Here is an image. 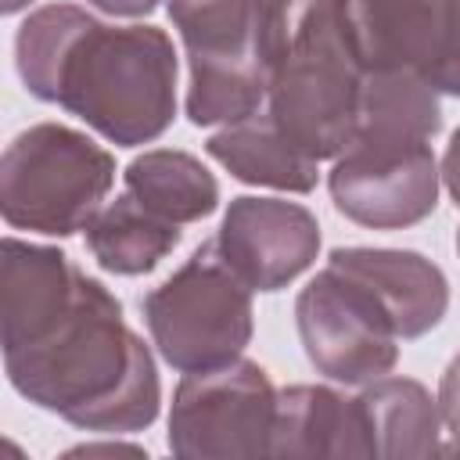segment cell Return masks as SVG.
Segmentation results:
<instances>
[{"instance_id":"obj_1","label":"cell","mask_w":460,"mask_h":460,"mask_svg":"<svg viewBox=\"0 0 460 460\" xmlns=\"http://www.w3.org/2000/svg\"><path fill=\"white\" fill-rule=\"evenodd\" d=\"M0 341L11 388L61 420L129 435L155 424L162 381L122 302L61 248L4 237Z\"/></svg>"},{"instance_id":"obj_2","label":"cell","mask_w":460,"mask_h":460,"mask_svg":"<svg viewBox=\"0 0 460 460\" xmlns=\"http://www.w3.org/2000/svg\"><path fill=\"white\" fill-rule=\"evenodd\" d=\"M36 101L83 119L115 147L158 140L176 119V50L158 25H115L75 4L36 7L14 36Z\"/></svg>"},{"instance_id":"obj_3","label":"cell","mask_w":460,"mask_h":460,"mask_svg":"<svg viewBox=\"0 0 460 460\" xmlns=\"http://www.w3.org/2000/svg\"><path fill=\"white\" fill-rule=\"evenodd\" d=\"M438 129L435 86L410 72H363L356 129L327 172L334 208L370 230L428 219L442 187V165L431 151Z\"/></svg>"},{"instance_id":"obj_4","label":"cell","mask_w":460,"mask_h":460,"mask_svg":"<svg viewBox=\"0 0 460 460\" xmlns=\"http://www.w3.org/2000/svg\"><path fill=\"white\" fill-rule=\"evenodd\" d=\"M259 58L266 111L284 137L323 162L352 129L363 90V58L349 0H262Z\"/></svg>"},{"instance_id":"obj_5","label":"cell","mask_w":460,"mask_h":460,"mask_svg":"<svg viewBox=\"0 0 460 460\" xmlns=\"http://www.w3.org/2000/svg\"><path fill=\"white\" fill-rule=\"evenodd\" d=\"M111 183L108 147L72 126L36 122L4 147L0 212L11 230L72 237L101 212Z\"/></svg>"},{"instance_id":"obj_6","label":"cell","mask_w":460,"mask_h":460,"mask_svg":"<svg viewBox=\"0 0 460 460\" xmlns=\"http://www.w3.org/2000/svg\"><path fill=\"white\" fill-rule=\"evenodd\" d=\"M140 313L151 345L180 374L226 367L252 341V288L226 266L216 241L194 248L172 277L151 288Z\"/></svg>"},{"instance_id":"obj_7","label":"cell","mask_w":460,"mask_h":460,"mask_svg":"<svg viewBox=\"0 0 460 460\" xmlns=\"http://www.w3.org/2000/svg\"><path fill=\"white\" fill-rule=\"evenodd\" d=\"M187 50V119L230 126L266 108L259 58L262 0H165Z\"/></svg>"},{"instance_id":"obj_8","label":"cell","mask_w":460,"mask_h":460,"mask_svg":"<svg viewBox=\"0 0 460 460\" xmlns=\"http://www.w3.org/2000/svg\"><path fill=\"white\" fill-rule=\"evenodd\" d=\"M277 388L252 359L183 374L169 406V449L183 460L270 456Z\"/></svg>"},{"instance_id":"obj_9","label":"cell","mask_w":460,"mask_h":460,"mask_svg":"<svg viewBox=\"0 0 460 460\" xmlns=\"http://www.w3.org/2000/svg\"><path fill=\"white\" fill-rule=\"evenodd\" d=\"M295 327L309 363L338 385L385 377L399 359V334L370 288L323 266L295 298Z\"/></svg>"},{"instance_id":"obj_10","label":"cell","mask_w":460,"mask_h":460,"mask_svg":"<svg viewBox=\"0 0 460 460\" xmlns=\"http://www.w3.org/2000/svg\"><path fill=\"white\" fill-rule=\"evenodd\" d=\"M367 72H410L460 97V0H349Z\"/></svg>"},{"instance_id":"obj_11","label":"cell","mask_w":460,"mask_h":460,"mask_svg":"<svg viewBox=\"0 0 460 460\" xmlns=\"http://www.w3.org/2000/svg\"><path fill=\"white\" fill-rule=\"evenodd\" d=\"M212 241L252 291H280L316 262L320 223L298 201L244 194L230 201Z\"/></svg>"},{"instance_id":"obj_12","label":"cell","mask_w":460,"mask_h":460,"mask_svg":"<svg viewBox=\"0 0 460 460\" xmlns=\"http://www.w3.org/2000/svg\"><path fill=\"white\" fill-rule=\"evenodd\" d=\"M327 266L349 273L363 288L374 291V298L385 305L399 341L424 338L435 331L449 309V280L446 273L424 259L420 252L406 248H334L327 255Z\"/></svg>"},{"instance_id":"obj_13","label":"cell","mask_w":460,"mask_h":460,"mask_svg":"<svg viewBox=\"0 0 460 460\" xmlns=\"http://www.w3.org/2000/svg\"><path fill=\"white\" fill-rule=\"evenodd\" d=\"M270 456H374L359 395L327 385L277 392Z\"/></svg>"},{"instance_id":"obj_14","label":"cell","mask_w":460,"mask_h":460,"mask_svg":"<svg viewBox=\"0 0 460 460\" xmlns=\"http://www.w3.org/2000/svg\"><path fill=\"white\" fill-rule=\"evenodd\" d=\"M208 158H216L234 180L252 183V187H273L288 194H309L320 180L316 158L298 151L284 129L273 122L266 108L255 115L223 126L205 140Z\"/></svg>"},{"instance_id":"obj_15","label":"cell","mask_w":460,"mask_h":460,"mask_svg":"<svg viewBox=\"0 0 460 460\" xmlns=\"http://www.w3.org/2000/svg\"><path fill=\"white\" fill-rule=\"evenodd\" d=\"M374 456L442 453V417L431 392L413 377H377L359 392Z\"/></svg>"},{"instance_id":"obj_16","label":"cell","mask_w":460,"mask_h":460,"mask_svg":"<svg viewBox=\"0 0 460 460\" xmlns=\"http://www.w3.org/2000/svg\"><path fill=\"white\" fill-rule=\"evenodd\" d=\"M183 230L180 223L162 219L147 205H140L129 190L115 201L101 205V212L86 223V248L101 270L115 277H144L151 273L176 244Z\"/></svg>"},{"instance_id":"obj_17","label":"cell","mask_w":460,"mask_h":460,"mask_svg":"<svg viewBox=\"0 0 460 460\" xmlns=\"http://www.w3.org/2000/svg\"><path fill=\"white\" fill-rule=\"evenodd\" d=\"M122 183L140 205L180 226L212 216L219 205V183L201 165V158L172 147H155L137 155L126 165Z\"/></svg>"},{"instance_id":"obj_18","label":"cell","mask_w":460,"mask_h":460,"mask_svg":"<svg viewBox=\"0 0 460 460\" xmlns=\"http://www.w3.org/2000/svg\"><path fill=\"white\" fill-rule=\"evenodd\" d=\"M438 417H442V435L449 438L442 446V453L460 456V352L449 359V367L442 370L438 381Z\"/></svg>"},{"instance_id":"obj_19","label":"cell","mask_w":460,"mask_h":460,"mask_svg":"<svg viewBox=\"0 0 460 460\" xmlns=\"http://www.w3.org/2000/svg\"><path fill=\"white\" fill-rule=\"evenodd\" d=\"M442 187L449 190L453 205L460 208V126L453 129L449 147H446V155H442Z\"/></svg>"},{"instance_id":"obj_20","label":"cell","mask_w":460,"mask_h":460,"mask_svg":"<svg viewBox=\"0 0 460 460\" xmlns=\"http://www.w3.org/2000/svg\"><path fill=\"white\" fill-rule=\"evenodd\" d=\"M86 4H93L97 11L115 14V18H140L158 7V0H86Z\"/></svg>"},{"instance_id":"obj_21","label":"cell","mask_w":460,"mask_h":460,"mask_svg":"<svg viewBox=\"0 0 460 460\" xmlns=\"http://www.w3.org/2000/svg\"><path fill=\"white\" fill-rule=\"evenodd\" d=\"M32 0H4L0 7H4V14H18V11H25Z\"/></svg>"},{"instance_id":"obj_22","label":"cell","mask_w":460,"mask_h":460,"mask_svg":"<svg viewBox=\"0 0 460 460\" xmlns=\"http://www.w3.org/2000/svg\"><path fill=\"white\" fill-rule=\"evenodd\" d=\"M456 252H460V226H456Z\"/></svg>"}]
</instances>
